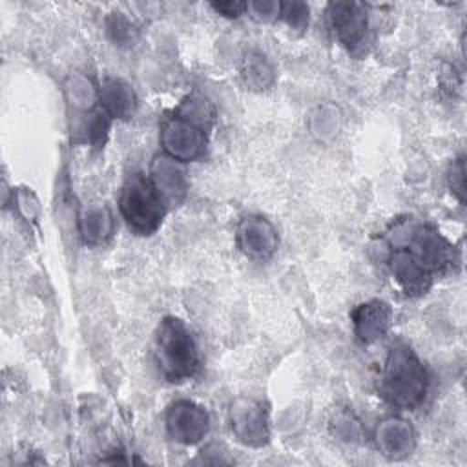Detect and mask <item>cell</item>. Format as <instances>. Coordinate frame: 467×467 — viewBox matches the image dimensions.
Masks as SVG:
<instances>
[{"label": "cell", "instance_id": "obj_16", "mask_svg": "<svg viewBox=\"0 0 467 467\" xmlns=\"http://www.w3.org/2000/svg\"><path fill=\"white\" fill-rule=\"evenodd\" d=\"M308 15L310 9L305 2H283L281 4V15L279 18H283L292 29H305L308 26Z\"/></svg>", "mask_w": 467, "mask_h": 467}, {"label": "cell", "instance_id": "obj_18", "mask_svg": "<svg viewBox=\"0 0 467 467\" xmlns=\"http://www.w3.org/2000/svg\"><path fill=\"white\" fill-rule=\"evenodd\" d=\"M246 11L252 13L257 20H274L281 15V2H250L246 4Z\"/></svg>", "mask_w": 467, "mask_h": 467}, {"label": "cell", "instance_id": "obj_19", "mask_svg": "<svg viewBox=\"0 0 467 467\" xmlns=\"http://www.w3.org/2000/svg\"><path fill=\"white\" fill-rule=\"evenodd\" d=\"M449 179H451L452 192L460 197V201H463V193H465V166H463V159H458L456 164H452Z\"/></svg>", "mask_w": 467, "mask_h": 467}, {"label": "cell", "instance_id": "obj_20", "mask_svg": "<svg viewBox=\"0 0 467 467\" xmlns=\"http://www.w3.org/2000/svg\"><path fill=\"white\" fill-rule=\"evenodd\" d=\"M212 9L228 18H237L246 11V2H213Z\"/></svg>", "mask_w": 467, "mask_h": 467}, {"label": "cell", "instance_id": "obj_10", "mask_svg": "<svg viewBox=\"0 0 467 467\" xmlns=\"http://www.w3.org/2000/svg\"><path fill=\"white\" fill-rule=\"evenodd\" d=\"M385 261L407 296H421L431 288L434 277L405 248H389Z\"/></svg>", "mask_w": 467, "mask_h": 467}, {"label": "cell", "instance_id": "obj_13", "mask_svg": "<svg viewBox=\"0 0 467 467\" xmlns=\"http://www.w3.org/2000/svg\"><path fill=\"white\" fill-rule=\"evenodd\" d=\"M100 109L111 119H130L137 106L133 88L122 78H108L99 89Z\"/></svg>", "mask_w": 467, "mask_h": 467}, {"label": "cell", "instance_id": "obj_15", "mask_svg": "<svg viewBox=\"0 0 467 467\" xmlns=\"http://www.w3.org/2000/svg\"><path fill=\"white\" fill-rule=\"evenodd\" d=\"M243 78L246 86L254 89H265L274 80V69L270 62L257 51H250L243 60Z\"/></svg>", "mask_w": 467, "mask_h": 467}, {"label": "cell", "instance_id": "obj_9", "mask_svg": "<svg viewBox=\"0 0 467 467\" xmlns=\"http://www.w3.org/2000/svg\"><path fill=\"white\" fill-rule=\"evenodd\" d=\"M354 334L363 345H372L387 336L392 325V308L381 299H370L358 305L352 314Z\"/></svg>", "mask_w": 467, "mask_h": 467}, {"label": "cell", "instance_id": "obj_8", "mask_svg": "<svg viewBox=\"0 0 467 467\" xmlns=\"http://www.w3.org/2000/svg\"><path fill=\"white\" fill-rule=\"evenodd\" d=\"M235 241L246 257L266 261L277 250L279 235L268 219L261 215H246L237 224Z\"/></svg>", "mask_w": 467, "mask_h": 467}, {"label": "cell", "instance_id": "obj_3", "mask_svg": "<svg viewBox=\"0 0 467 467\" xmlns=\"http://www.w3.org/2000/svg\"><path fill=\"white\" fill-rule=\"evenodd\" d=\"M119 210L130 230L139 235H151L161 226L168 206L150 177L133 173L122 184Z\"/></svg>", "mask_w": 467, "mask_h": 467}, {"label": "cell", "instance_id": "obj_5", "mask_svg": "<svg viewBox=\"0 0 467 467\" xmlns=\"http://www.w3.org/2000/svg\"><path fill=\"white\" fill-rule=\"evenodd\" d=\"M330 27L350 53L363 49L368 31L367 5L359 2H330L327 7Z\"/></svg>", "mask_w": 467, "mask_h": 467}, {"label": "cell", "instance_id": "obj_12", "mask_svg": "<svg viewBox=\"0 0 467 467\" xmlns=\"http://www.w3.org/2000/svg\"><path fill=\"white\" fill-rule=\"evenodd\" d=\"M414 431L403 418L392 416L383 420L376 429V445L390 460H401L414 449Z\"/></svg>", "mask_w": 467, "mask_h": 467}, {"label": "cell", "instance_id": "obj_4", "mask_svg": "<svg viewBox=\"0 0 467 467\" xmlns=\"http://www.w3.org/2000/svg\"><path fill=\"white\" fill-rule=\"evenodd\" d=\"M161 144L164 155L179 162L197 161L206 151L208 130L173 111L161 126Z\"/></svg>", "mask_w": 467, "mask_h": 467}, {"label": "cell", "instance_id": "obj_7", "mask_svg": "<svg viewBox=\"0 0 467 467\" xmlns=\"http://www.w3.org/2000/svg\"><path fill=\"white\" fill-rule=\"evenodd\" d=\"M230 427L235 438L248 447H263L270 440L266 410L252 398H237L232 401Z\"/></svg>", "mask_w": 467, "mask_h": 467}, {"label": "cell", "instance_id": "obj_17", "mask_svg": "<svg viewBox=\"0 0 467 467\" xmlns=\"http://www.w3.org/2000/svg\"><path fill=\"white\" fill-rule=\"evenodd\" d=\"M108 31L117 44H126L131 40L133 27L120 13H113V16L108 18Z\"/></svg>", "mask_w": 467, "mask_h": 467}, {"label": "cell", "instance_id": "obj_1", "mask_svg": "<svg viewBox=\"0 0 467 467\" xmlns=\"http://www.w3.org/2000/svg\"><path fill=\"white\" fill-rule=\"evenodd\" d=\"M431 389V374L425 363L407 343H394L385 358L378 390L381 398L401 410H416L423 405Z\"/></svg>", "mask_w": 467, "mask_h": 467}, {"label": "cell", "instance_id": "obj_11", "mask_svg": "<svg viewBox=\"0 0 467 467\" xmlns=\"http://www.w3.org/2000/svg\"><path fill=\"white\" fill-rule=\"evenodd\" d=\"M150 179H151L153 186L157 188V192L161 193V197L164 199L168 208L177 206L184 199L188 182H186V175H184V170L181 168L179 161H175L168 155L155 157V161L151 162Z\"/></svg>", "mask_w": 467, "mask_h": 467}, {"label": "cell", "instance_id": "obj_14", "mask_svg": "<svg viewBox=\"0 0 467 467\" xmlns=\"http://www.w3.org/2000/svg\"><path fill=\"white\" fill-rule=\"evenodd\" d=\"M82 239L89 244L104 243L113 232V217L108 206H89L78 221Z\"/></svg>", "mask_w": 467, "mask_h": 467}, {"label": "cell", "instance_id": "obj_2", "mask_svg": "<svg viewBox=\"0 0 467 467\" xmlns=\"http://www.w3.org/2000/svg\"><path fill=\"white\" fill-rule=\"evenodd\" d=\"M153 356L162 376L171 383L193 378L201 365L199 348L192 330L179 317H164L155 332Z\"/></svg>", "mask_w": 467, "mask_h": 467}, {"label": "cell", "instance_id": "obj_6", "mask_svg": "<svg viewBox=\"0 0 467 467\" xmlns=\"http://www.w3.org/2000/svg\"><path fill=\"white\" fill-rule=\"evenodd\" d=\"M164 421L170 438L182 445H197L210 431L208 412L190 400L173 401L166 410Z\"/></svg>", "mask_w": 467, "mask_h": 467}]
</instances>
